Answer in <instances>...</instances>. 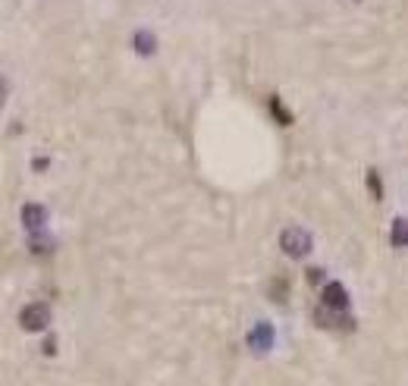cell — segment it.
Returning a JSON list of instances; mask_svg holds the SVG:
<instances>
[{"instance_id": "cell-4", "label": "cell", "mask_w": 408, "mask_h": 386, "mask_svg": "<svg viewBox=\"0 0 408 386\" xmlns=\"http://www.w3.org/2000/svg\"><path fill=\"white\" fill-rule=\"evenodd\" d=\"M23 220H26V227H28V229L41 227V223H45V208H38V205H26V208H23Z\"/></svg>"}, {"instance_id": "cell-1", "label": "cell", "mask_w": 408, "mask_h": 386, "mask_svg": "<svg viewBox=\"0 0 408 386\" xmlns=\"http://www.w3.org/2000/svg\"><path fill=\"white\" fill-rule=\"evenodd\" d=\"M283 249H286V254H293V258H302V254H308V249H311V236L298 227L286 229L283 232Z\"/></svg>"}, {"instance_id": "cell-5", "label": "cell", "mask_w": 408, "mask_h": 386, "mask_svg": "<svg viewBox=\"0 0 408 386\" xmlns=\"http://www.w3.org/2000/svg\"><path fill=\"white\" fill-rule=\"evenodd\" d=\"M392 245H408V220H396L392 223Z\"/></svg>"}, {"instance_id": "cell-2", "label": "cell", "mask_w": 408, "mask_h": 386, "mask_svg": "<svg viewBox=\"0 0 408 386\" xmlns=\"http://www.w3.org/2000/svg\"><path fill=\"white\" fill-rule=\"evenodd\" d=\"M47 317H50V311H47V305H41V302L26 305L23 314H19V320H23L26 330H41V327L47 324Z\"/></svg>"}, {"instance_id": "cell-3", "label": "cell", "mask_w": 408, "mask_h": 386, "mask_svg": "<svg viewBox=\"0 0 408 386\" xmlns=\"http://www.w3.org/2000/svg\"><path fill=\"white\" fill-rule=\"evenodd\" d=\"M324 305L327 308H342V305H346V289H342L339 283H330V286L324 289Z\"/></svg>"}]
</instances>
